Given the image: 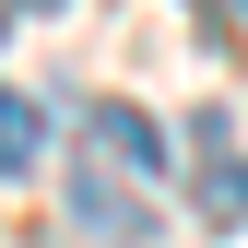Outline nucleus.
Wrapping results in <instances>:
<instances>
[{
  "mask_svg": "<svg viewBox=\"0 0 248 248\" xmlns=\"http://www.w3.org/2000/svg\"><path fill=\"white\" fill-rule=\"evenodd\" d=\"M95 142H107V154H118L130 177H154V166H166V130H154L142 107H107V118H95Z\"/></svg>",
  "mask_w": 248,
  "mask_h": 248,
  "instance_id": "4",
  "label": "nucleus"
},
{
  "mask_svg": "<svg viewBox=\"0 0 248 248\" xmlns=\"http://www.w3.org/2000/svg\"><path fill=\"white\" fill-rule=\"evenodd\" d=\"M71 213H83V236H107V248H142V236H154V201H142V177L118 166L107 142L71 166Z\"/></svg>",
  "mask_w": 248,
  "mask_h": 248,
  "instance_id": "1",
  "label": "nucleus"
},
{
  "mask_svg": "<svg viewBox=\"0 0 248 248\" xmlns=\"http://www.w3.org/2000/svg\"><path fill=\"white\" fill-rule=\"evenodd\" d=\"M24 12H59V0H24Z\"/></svg>",
  "mask_w": 248,
  "mask_h": 248,
  "instance_id": "5",
  "label": "nucleus"
},
{
  "mask_svg": "<svg viewBox=\"0 0 248 248\" xmlns=\"http://www.w3.org/2000/svg\"><path fill=\"white\" fill-rule=\"evenodd\" d=\"M0 36H12V24H0Z\"/></svg>",
  "mask_w": 248,
  "mask_h": 248,
  "instance_id": "6",
  "label": "nucleus"
},
{
  "mask_svg": "<svg viewBox=\"0 0 248 248\" xmlns=\"http://www.w3.org/2000/svg\"><path fill=\"white\" fill-rule=\"evenodd\" d=\"M36 166H47V107L0 95V177H36Z\"/></svg>",
  "mask_w": 248,
  "mask_h": 248,
  "instance_id": "3",
  "label": "nucleus"
},
{
  "mask_svg": "<svg viewBox=\"0 0 248 248\" xmlns=\"http://www.w3.org/2000/svg\"><path fill=\"white\" fill-rule=\"evenodd\" d=\"M189 201H201V225H248V142L225 107L189 118Z\"/></svg>",
  "mask_w": 248,
  "mask_h": 248,
  "instance_id": "2",
  "label": "nucleus"
}]
</instances>
